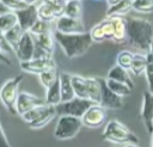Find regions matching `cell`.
<instances>
[{"instance_id": "23", "label": "cell", "mask_w": 153, "mask_h": 147, "mask_svg": "<svg viewBox=\"0 0 153 147\" xmlns=\"http://www.w3.org/2000/svg\"><path fill=\"white\" fill-rule=\"evenodd\" d=\"M56 115H57L56 106H54V105H49L48 109H47V111H45L42 116H39L36 121L29 123L27 125H29L30 128H32V129H39V128H43V127L47 125V124H48V123H49Z\"/></svg>"}, {"instance_id": "9", "label": "cell", "mask_w": 153, "mask_h": 147, "mask_svg": "<svg viewBox=\"0 0 153 147\" xmlns=\"http://www.w3.org/2000/svg\"><path fill=\"white\" fill-rule=\"evenodd\" d=\"M35 49H36V42L33 38V35L30 31H25L20 42L18 43L16 48V56L18 57L19 62L32 60L35 56Z\"/></svg>"}, {"instance_id": "41", "label": "cell", "mask_w": 153, "mask_h": 147, "mask_svg": "<svg viewBox=\"0 0 153 147\" xmlns=\"http://www.w3.org/2000/svg\"><path fill=\"white\" fill-rule=\"evenodd\" d=\"M38 1H39V0H25V2H26L27 5H37Z\"/></svg>"}, {"instance_id": "7", "label": "cell", "mask_w": 153, "mask_h": 147, "mask_svg": "<svg viewBox=\"0 0 153 147\" xmlns=\"http://www.w3.org/2000/svg\"><path fill=\"white\" fill-rule=\"evenodd\" d=\"M19 67L23 72L25 73H31V74H41L48 69L56 68V62L53 56L48 57H41V59H32L29 61L19 62Z\"/></svg>"}, {"instance_id": "13", "label": "cell", "mask_w": 153, "mask_h": 147, "mask_svg": "<svg viewBox=\"0 0 153 147\" xmlns=\"http://www.w3.org/2000/svg\"><path fill=\"white\" fill-rule=\"evenodd\" d=\"M47 104L45 99H42L32 93L29 92H20L16 103V109H17V114H19L20 116L25 112H27L29 110L38 106V105H43Z\"/></svg>"}, {"instance_id": "6", "label": "cell", "mask_w": 153, "mask_h": 147, "mask_svg": "<svg viewBox=\"0 0 153 147\" xmlns=\"http://www.w3.org/2000/svg\"><path fill=\"white\" fill-rule=\"evenodd\" d=\"M92 104L93 103L88 99L75 97L72 100L62 102L59 105H56V111H57V115L60 116H74V117L81 118Z\"/></svg>"}, {"instance_id": "11", "label": "cell", "mask_w": 153, "mask_h": 147, "mask_svg": "<svg viewBox=\"0 0 153 147\" xmlns=\"http://www.w3.org/2000/svg\"><path fill=\"white\" fill-rule=\"evenodd\" d=\"M16 13L18 17V24L24 31H30V29L39 19L37 5H27L25 8L19 10Z\"/></svg>"}, {"instance_id": "26", "label": "cell", "mask_w": 153, "mask_h": 147, "mask_svg": "<svg viewBox=\"0 0 153 147\" xmlns=\"http://www.w3.org/2000/svg\"><path fill=\"white\" fill-rule=\"evenodd\" d=\"M18 25V17L14 11H8L1 14L0 17V32L1 35L8 31L10 29Z\"/></svg>"}, {"instance_id": "5", "label": "cell", "mask_w": 153, "mask_h": 147, "mask_svg": "<svg viewBox=\"0 0 153 147\" xmlns=\"http://www.w3.org/2000/svg\"><path fill=\"white\" fill-rule=\"evenodd\" d=\"M23 75H17L13 76L8 80L5 81V84L1 87L0 91V98L1 102L4 104V106L11 112V114H17V109H16V103L19 96V85L23 80Z\"/></svg>"}, {"instance_id": "34", "label": "cell", "mask_w": 153, "mask_h": 147, "mask_svg": "<svg viewBox=\"0 0 153 147\" xmlns=\"http://www.w3.org/2000/svg\"><path fill=\"white\" fill-rule=\"evenodd\" d=\"M43 4L48 5L53 11L54 13L56 14L57 19L62 16H65V6H66V1L63 0H41Z\"/></svg>"}, {"instance_id": "21", "label": "cell", "mask_w": 153, "mask_h": 147, "mask_svg": "<svg viewBox=\"0 0 153 147\" xmlns=\"http://www.w3.org/2000/svg\"><path fill=\"white\" fill-rule=\"evenodd\" d=\"M72 82L75 92V97L82 98V99H88V93H87V78L79 75V74H72Z\"/></svg>"}, {"instance_id": "16", "label": "cell", "mask_w": 153, "mask_h": 147, "mask_svg": "<svg viewBox=\"0 0 153 147\" xmlns=\"http://www.w3.org/2000/svg\"><path fill=\"white\" fill-rule=\"evenodd\" d=\"M111 25H112V32L114 37L112 41L116 43H123L128 39L127 36V18L115 16V17H109Z\"/></svg>"}, {"instance_id": "42", "label": "cell", "mask_w": 153, "mask_h": 147, "mask_svg": "<svg viewBox=\"0 0 153 147\" xmlns=\"http://www.w3.org/2000/svg\"><path fill=\"white\" fill-rule=\"evenodd\" d=\"M123 147H137L136 143H127V145H123Z\"/></svg>"}, {"instance_id": "22", "label": "cell", "mask_w": 153, "mask_h": 147, "mask_svg": "<svg viewBox=\"0 0 153 147\" xmlns=\"http://www.w3.org/2000/svg\"><path fill=\"white\" fill-rule=\"evenodd\" d=\"M133 1L134 0H121L116 5L108 7L106 13H105L106 17H115V16L123 17L133 8Z\"/></svg>"}, {"instance_id": "14", "label": "cell", "mask_w": 153, "mask_h": 147, "mask_svg": "<svg viewBox=\"0 0 153 147\" xmlns=\"http://www.w3.org/2000/svg\"><path fill=\"white\" fill-rule=\"evenodd\" d=\"M91 35V38L93 42H104V41H112L114 32H112V25L110 22V18L106 17L88 31Z\"/></svg>"}, {"instance_id": "27", "label": "cell", "mask_w": 153, "mask_h": 147, "mask_svg": "<svg viewBox=\"0 0 153 147\" xmlns=\"http://www.w3.org/2000/svg\"><path fill=\"white\" fill-rule=\"evenodd\" d=\"M33 38H35V42L38 47H41L42 49L53 54V51H54V41H56V39H55V36L51 33V31L38 35V36H33Z\"/></svg>"}, {"instance_id": "28", "label": "cell", "mask_w": 153, "mask_h": 147, "mask_svg": "<svg viewBox=\"0 0 153 147\" xmlns=\"http://www.w3.org/2000/svg\"><path fill=\"white\" fill-rule=\"evenodd\" d=\"M147 67V55L145 54H134V59L130 66V72L134 75H140L142 73H145Z\"/></svg>"}, {"instance_id": "40", "label": "cell", "mask_w": 153, "mask_h": 147, "mask_svg": "<svg viewBox=\"0 0 153 147\" xmlns=\"http://www.w3.org/2000/svg\"><path fill=\"white\" fill-rule=\"evenodd\" d=\"M121 0H105V2H106V5H108V7H110V6H114V5H116L117 2H120Z\"/></svg>"}, {"instance_id": "4", "label": "cell", "mask_w": 153, "mask_h": 147, "mask_svg": "<svg viewBox=\"0 0 153 147\" xmlns=\"http://www.w3.org/2000/svg\"><path fill=\"white\" fill-rule=\"evenodd\" d=\"M82 125L81 118L74 116H60L55 125L54 136L61 141L71 140L78 135Z\"/></svg>"}, {"instance_id": "31", "label": "cell", "mask_w": 153, "mask_h": 147, "mask_svg": "<svg viewBox=\"0 0 153 147\" xmlns=\"http://www.w3.org/2000/svg\"><path fill=\"white\" fill-rule=\"evenodd\" d=\"M133 59H134V54L131 51H129V50H122L116 56V65H118L120 67L129 71L130 69V66H131V62H133Z\"/></svg>"}, {"instance_id": "37", "label": "cell", "mask_w": 153, "mask_h": 147, "mask_svg": "<svg viewBox=\"0 0 153 147\" xmlns=\"http://www.w3.org/2000/svg\"><path fill=\"white\" fill-rule=\"evenodd\" d=\"M51 29H50V23L48 22H44L42 19H38L35 25L30 29V32L33 35V36H38V35H42V33H45V32H50Z\"/></svg>"}, {"instance_id": "2", "label": "cell", "mask_w": 153, "mask_h": 147, "mask_svg": "<svg viewBox=\"0 0 153 147\" xmlns=\"http://www.w3.org/2000/svg\"><path fill=\"white\" fill-rule=\"evenodd\" d=\"M54 36L56 42L59 43V45L61 47V49L63 50L65 55L68 59H75L84 55L93 42L90 32L68 35L55 31Z\"/></svg>"}, {"instance_id": "3", "label": "cell", "mask_w": 153, "mask_h": 147, "mask_svg": "<svg viewBox=\"0 0 153 147\" xmlns=\"http://www.w3.org/2000/svg\"><path fill=\"white\" fill-rule=\"evenodd\" d=\"M102 137L116 145L137 143L139 141L137 136L134 133H131L130 129L118 120H111L106 123Z\"/></svg>"}, {"instance_id": "10", "label": "cell", "mask_w": 153, "mask_h": 147, "mask_svg": "<svg viewBox=\"0 0 153 147\" xmlns=\"http://www.w3.org/2000/svg\"><path fill=\"white\" fill-rule=\"evenodd\" d=\"M100 84H102V98H100V105L104 106L105 109H111V110H117L122 108L123 102L121 96L116 94L106 82V79L99 78Z\"/></svg>"}, {"instance_id": "8", "label": "cell", "mask_w": 153, "mask_h": 147, "mask_svg": "<svg viewBox=\"0 0 153 147\" xmlns=\"http://www.w3.org/2000/svg\"><path fill=\"white\" fill-rule=\"evenodd\" d=\"M106 109L100 104H92L81 117L82 124L87 128H99L105 123Z\"/></svg>"}, {"instance_id": "38", "label": "cell", "mask_w": 153, "mask_h": 147, "mask_svg": "<svg viewBox=\"0 0 153 147\" xmlns=\"http://www.w3.org/2000/svg\"><path fill=\"white\" fill-rule=\"evenodd\" d=\"M0 1H1L2 6L8 8L10 11H14V12L23 10L27 6V4L25 1H19V0H0Z\"/></svg>"}, {"instance_id": "18", "label": "cell", "mask_w": 153, "mask_h": 147, "mask_svg": "<svg viewBox=\"0 0 153 147\" xmlns=\"http://www.w3.org/2000/svg\"><path fill=\"white\" fill-rule=\"evenodd\" d=\"M60 82H61V96L62 102H68L75 98V92L72 82V74L62 72L60 73Z\"/></svg>"}, {"instance_id": "24", "label": "cell", "mask_w": 153, "mask_h": 147, "mask_svg": "<svg viewBox=\"0 0 153 147\" xmlns=\"http://www.w3.org/2000/svg\"><path fill=\"white\" fill-rule=\"evenodd\" d=\"M82 11H84L82 0H69V1H66L65 16L71 17V18H75V19H81Z\"/></svg>"}, {"instance_id": "46", "label": "cell", "mask_w": 153, "mask_h": 147, "mask_svg": "<svg viewBox=\"0 0 153 147\" xmlns=\"http://www.w3.org/2000/svg\"><path fill=\"white\" fill-rule=\"evenodd\" d=\"M19 1H25V0H19Z\"/></svg>"}, {"instance_id": "45", "label": "cell", "mask_w": 153, "mask_h": 147, "mask_svg": "<svg viewBox=\"0 0 153 147\" xmlns=\"http://www.w3.org/2000/svg\"><path fill=\"white\" fill-rule=\"evenodd\" d=\"M93 1H103V0H93Z\"/></svg>"}, {"instance_id": "35", "label": "cell", "mask_w": 153, "mask_h": 147, "mask_svg": "<svg viewBox=\"0 0 153 147\" xmlns=\"http://www.w3.org/2000/svg\"><path fill=\"white\" fill-rule=\"evenodd\" d=\"M133 10L140 13H152L153 12V0H134Z\"/></svg>"}, {"instance_id": "1", "label": "cell", "mask_w": 153, "mask_h": 147, "mask_svg": "<svg viewBox=\"0 0 153 147\" xmlns=\"http://www.w3.org/2000/svg\"><path fill=\"white\" fill-rule=\"evenodd\" d=\"M127 36L131 48L148 54L153 42V23L141 18H127Z\"/></svg>"}, {"instance_id": "12", "label": "cell", "mask_w": 153, "mask_h": 147, "mask_svg": "<svg viewBox=\"0 0 153 147\" xmlns=\"http://www.w3.org/2000/svg\"><path fill=\"white\" fill-rule=\"evenodd\" d=\"M56 31L62 32V33H84L85 31V26L82 24L81 19H75V18H71L67 16H62L56 20Z\"/></svg>"}, {"instance_id": "33", "label": "cell", "mask_w": 153, "mask_h": 147, "mask_svg": "<svg viewBox=\"0 0 153 147\" xmlns=\"http://www.w3.org/2000/svg\"><path fill=\"white\" fill-rule=\"evenodd\" d=\"M37 6H38V17H39V19H42L44 22H48V23L57 20L56 14L54 13V11L48 5H45L41 1L39 5H37Z\"/></svg>"}, {"instance_id": "19", "label": "cell", "mask_w": 153, "mask_h": 147, "mask_svg": "<svg viewBox=\"0 0 153 147\" xmlns=\"http://www.w3.org/2000/svg\"><path fill=\"white\" fill-rule=\"evenodd\" d=\"M87 93L88 100H91L93 104H100L102 84L99 78H87Z\"/></svg>"}, {"instance_id": "30", "label": "cell", "mask_w": 153, "mask_h": 147, "mask_svg": "<svg viewBox=\"0 0 153 147\" xmlns=\"http://www.w3.org/2000/svg\"><path fill=\"white\" fill-rule=\"evenodd\" d=\"M48 106H49V104H43V105H38V106H36V108H33V109H31V110H29L27 112H25V114H23L22 115V118L29 124V123H31V122H33V121H36L39 116H42L45 111H47V109H48Z\"/></svg>"}, {"instance_id": "36", "label": "cell", "mask_w": 153, "mask_h": 147, "mask_svg": "<svg viewBox=\"0 0 153 147\" xmlns=\"http://www.w3.org/2000/svg\"><path fill=\"white\" fill-rule=\"evenodd\" d=\"M146 55H147V67L145 71V75H146V80L148 84V91L153 93V55L151 53Z\"/></svg>"}, {"instance_id": "29", "label": "cell", "mask_w": 153, "mask_h": 147, "mask_svg": "<svg viewBox=\"0 0 153 147\" xmlns=\"http://www.w3.org/2000/svg\"><path fill=\"white\" fill-rule=\"evenodd\" d=\"M60 76V73H57V69L56 68H51V69H48L41 74H38V79L41 81V84L45 87V90L48 87H50Z\"/></svg>"}, {"instance_id": "15", "label": "cell", "mask_w": 153, "mask_h": 147, "mask_svg": "<svg viewBox=\"0 0 153 147\" xmlns=\"http://www.w3.org/2000/svg\"><path fill=\"white\" fill-rule=\"evenodd\" d=\"M141 117L147 131L153 134V93L151 91L143 92Z\"/></svg>"}, {"instance_id": "20", "label": "cell", "mask_w": 153, "mask_h": 147, "mask_svg": "<svg viewBox=\"0 0 153 147\" xmlns=\"http://www.w3.org/2000/svg\"><path fill=\"white\" fill-rule=\"evenodd\" d=\"M45 103L49 105H59L62 103V96H61V82H60V76L59 79L45 90Z\"/></svg>"}, {"instance_id": "25", "label": "cell", "mask_w": 153, "mask_h": 147, "mask_svg": "<svg viewBox=\"0 0 153 147\" xmlns=\"http://www.w3.org/2000/svg\"><path fill=\"white\" fill-rule=\"evenodd\" d=\"M24 30L19 26V24L18 25H16L14 27H12V29H10L8 31H6L5 33H2L1 36L6 39V42L14 49V51H16V48H17V45H18V43L20 42V39H22V37H23V35H24Z\"/></svg>"}, {"instance_id": "44", "label": "cell", "mask_w": 153, "mask_h": 147, "mask_svg": "<svg viewBox=\"0 0 153 147\" xmlns=\"http://www.w3.org/2000/svg\"><path fill=\"white\" fill-rule=\"evenodd\" d=\"M152 55H153V42H152V45H151V51H149Z\"/></svg>"}, {"instance_id": "17", "label": "cell", "mask_w": 153, "mask_h": 147, "mask_svg": "<svg viewBox=\"0 0 153 147\" xmlns=\"http://www.w3.org/2000/svg\"><path fill=\"white\" fill-rule=\"evenodd\" d=\"M106 79H111V80H115V81H120V82H123L126 85H128L130 88H134V84H133V80L128 73L127 69L120 67L118 65H115L114 67H111L106 74Z\"/></svg>"}, {"instance_id": "39", "label": "cell", "mask_w": 153, "mask_h": 147, "mask_svg": "<svg viewBox=\"0 0 153 147\" xmlns=\"http://www.w3.org/2000/svg\"><path fill=\"white\" fill-rule=\"evenodd\" d=\"M1 147H11V145L7 141V137H6V134H5V130L2 127H1Z\"/></svg>"}, {"instance_id": "32", "label": "cell", "mask_w": 153, "mask_h": 147, "mask_svg": "<svg viewBox=\"0 0 153 147\" xmlns=\"http://www.w3.org/2000/svg\"><path fill=\"white\" fill-rule=\"evenodd\" d=\"M106 82H108V86L118 96L121 97H126V96H129L131 90L128 85L123 84V82H120V81H115V80H111V79H106Z\"/></svg>"}, {"instance_id": "47", "label": "cell", "mask_w": 153, "mask_h": 147, "mask_svg": "<svg viewBox=\"0 0 153 147\" xmlns=\"http://www.w3.org/2000/svg\"><path fill=\"white\" fill-rule=\"evenodd\" d=\"M63 1H69V0H63Z\"/></svg>"}, {"instance_id": "43", "label": "cell", "mask_w": 153, "mask_h": 147, "mask_svg": "<svg viewBox=\"0 0 153 147\" xmlns=\"http://www.w3.org/2000/svg\"><path fill=\"white\" fill-rule=\"evenodd\" d=\"M151 147H153V134H152V137H151Z\"/></svg>"}]
</instances>
